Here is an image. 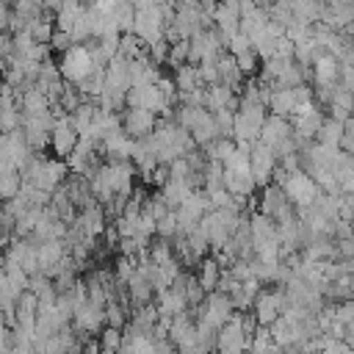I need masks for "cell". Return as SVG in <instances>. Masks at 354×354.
<instances>
[{
  "mask_svg": "<svg viewBox=\"0 0 354 354\" xmlns=\"http://www.w3.org/2000/svg\"><path fill=\"white\" fill-rule=\"evenodd\" d=\"M277 185L285 191L288 202H290L296 210L313 207L315 199L321 196L318 183H315L304 169H296V171H277Z\"/></svg>",
  "mask_w": 354,
  "mask_h": 354,
  "instance_id": "obj_1",
  "label": "cell"
},
{
  "mask_svg": "<svg viewBox=\"0 0 354 354\" xmlns=\"http://www.w3.org/2000/svg\"><path fill=\"white\" fill-rule=\"evenodd\" d=\"M266 119H268V113H266V105H263V102L241 100V102H238V111H235L232 141H235V144H257Z\"/></svg>",
  "mask_w": 354,
  "mask_h": 354,
  "instance_id": "obj_2",
  "label": "cell"
},
{
  "mask_svg": "<svg viewBox=\"0 0 354 354\" xmlns=\"http://www.w3.org/2000/svg\"><path fill=\"white\" fill-rule=\"evenodd\" d=\"M58 69H61V77H64L66 83L80 86V83H83L86 77H91L100 66L94 64V58H91V53H88L86 44H75V47H69L66 53H61Z\"/></svg>",
  "mask_w": 354,
  "mask_h": 354,
  "instance_id": "obj_3",
  "label": "cell"
},
{
  "mask_svg": "<svg viewBox=\"0 0 354 354\" xmlns=\"http://www.w3.org/2000/svg\"><path fill=\"white\" fill-rule=\"evenodd\" d=\"M324 119H326V113H324V108H321L315 100L296 108V113L290 116V127H293V136H296V141L301 144V149L318 136ZM301 149H299V152H301Z\"/></svg>",
  "mask_w": 354,
  "mask_h": 354,
  "instance_id": "obj_4",
  "label": "cell"
},
{
  "mask_svg": "<svg viewBox=\"0 0 354 354\" xmlns=\"http://www.w3.org/2000/svg\"><path fill=\"white\" fill-rule=\"evenodd\" d=\"M127 108H144V111H149L155 116H171V102L158 88V83L155 86H130Z\"/></svg>",
  "mask_w": 354,
  "mask_h": 354,
  "instance_id": "obj_5",
  "label": "cell"
},
{
  "mask_svg": "<svg viewBox=\"0 0 354 354\" xmlns=\"http://www.w3.org/2000/svg\"><path fill=\"white\" fill-rule=\"evenodd\" d=\"M53 113H55V127H53V133H50V144H53L55 155H58L61 160H66V158L75 152V147L80 144V133L75 130L72 116H64L61 108L53 105Z\"/></svg>",
  "mask_w": 354,
  "mask_h": 354,
  "instance_id": "obj_6",
  "label": "cell"
},
{
  "mask_svg": "<svg viewBox=\"0 0 354 354\" xmlns=\"http://www.w3.org/2000/svg\"><path fill=\"white\" fill-rule=\"evenodd\" d=\"M199 310V324H205V326H210V329H221L230 318H232V313H235V307H232V301H230V296L227 293H207V299L196 307Z\"/></svg>",
  "mask_w": 354,
  "mask_h": 354,
  "instance_id": "obj_7",
  "label": "cell"
},
{
  "mask_svg": "<svg viewBox=\"0 0 354 354\" xmlns=\"http://www.w3.org/2000/svg\"><path fill=\"white\" fill-rule=\"evenodd\" d=\"M252 310H254V318H257L260 326H271L288 310V296H285L282 288L279 290H260Z\"/></svg>",
  "mask_w": 354,
  "mask_h": 354,
  "instance_id": "obj_8",
  "label": "cell"
},
{
  "mask_svg": "<svg viewBox=\"0 0 354 354\" xmlns=\"http://www.w3.org/2000/svg\"><path fill=\"white\" fill-rule=\"evenodd\" d=\"M213 25L224 39V44H230V39L241 33V0H218L213 11Z\"/></svg>",
  "mask_w": 354,
  "mask_h": 354,
  "instance_id": "obj_9",
  "label": "cell"
},
{
  "mask_svg": "<svg viewBox=\"0 0 354 354\" xmlns=\"http://www.w3.org/2000/svg\"><path fill=\"white\" fill-rule=\"evenodd\" d=\"M249 163H252V177H254V183L266 188V185L271 183V177L277 174V155H274V149L266 147V144H260V141L252 144Z\"/></svg>",
  "mask_w": 354,
  "mask_h": 354,
  "instance_id": "obj_10",
  "label": "cell"
},
{
  "mask_svg": "<svg viewBox=\"0 0 354 354\" xmlns=\"http://www.w3.org/2000/svg\"><path fill=\"white\" fill-rule=\"evenodd\" d=\"M155 124H158V116L144 111V108H124V113H122V130L133 141H141V138L152 136Z\"/></svg>",
  "mask_w": 354,
  "mask_h": 354,
  "instance_id": "obj_11",
  "label": "cell"
},
{
  "mask_svg": "<svg viewBox=\"0 0 354 354\" xmlns=\"http://www.w3.org/2000/svg\"><path fill=\"white\" fill-rule=\"evenodd\" d=\"M183 285H185V274H180L171 288H166L163 293H158V313L160 315L177 318V315H183L188 310V299L183 293Z\"/></svg>",
  "mask_w": 354,
  "mask_h": 354,
  "instance_id": "obj_12",
  "label": "cell"
},
{
  "mask_svg": "<svg viewBox=\"0 0 354 354\" xmlns=\"http://www.w3.org/2000/svg\"><path fill=\"white\" fill-rule=\"evenodd\" d=\"M3 263H11V266H19L28 277L30 274H39V257H36V243L30 241H14L6 252V260Z\"/></svg>",
  "mask_w": 354,
  "mask_h": 354,
  "instance_id": "obj_13",
  "label": "cell"
},
{
  "mask_svg": "<svg viewBox=\"0 0 354 354\" xmlns=\"http://www.w3.org/2000/svg\"><path fill=\"white\" fill-rule=\"evenodd\" d=\"M72 321H75V326L80 332H102L105 329V307H97V304H91L86 299L83 304L75 307Z\"/></svg>",
  "mask_w": 354,
  "mask_h": 354,
  "instance_id": "obj_14",
  "label": "cell"
},
{
  "mask_svg": "<svg viewBox=\"0 0 354 354\" xmlns=\"http://www.w3.org/2000/svg\"><path fill=\"white\" fill-rule=\"evenodd\" d=\"M238 102H241V97H235V88H230L224 83H216V86H207L205 88V108L210 113L224 111V108L238 111Z\"/></svg>",
  "mask_w": 354,
  "mask_h": 354,
  "instance_id": "obj_15",
  "label": "cell"
},
{
  "mask_svg": "<svg viewBox=\"0 0 354 354\" xmlns=\"http://www.w3.org/2000/svg\"><path fill=\"white\" fill-rule=\"evenodd\" d=\"M293 136V127H290V119H282V116H274V113H268V119H266V124H263V130H260V144H266V147H279L282 141H288Z\"/></svg>",
  "mask_w": 354,
  "mask_h": 354,
  "instance_id": "obj_16",
  "label": "cell"
},
{
  "mask_svg": "<svg viewBox=\"0 0 354 354\" xmlns=\"http://www.w3.org/2000/svg\"><path fill=\"white\" fill-rule=\"evenodd\" d=\"M19 108H22V116H44L50 113V97L36 88V86H28L22 94H19Z\"/></svg>",
  "mask_w": 354,
  "mask_h": 354,
  "instance_id": "obj_17",
  "label": "cell"
},
{
  "mask_svg": "<svg viewBox=\"0 0 354 354\" xmlns=\"http://www.w3.org/2000/svg\"><path fill=\"white\" fill-rule=\"evenodd\" d=\"M290 207V202H288V196H285V191L277 185V183H268L266 188H263V196H260V213L263 216H268V218H277L282 210H288Z\"/></svg>",
  "mask_w": 354,
  "mask_h": 354,
  "instance_id": "obj_18",
  "label": "cell"
},
{
  "mask_svg": "<svg viewBox=\"0 0 354 354\" xmlns=\"http://www.w3.org/2000/svg\"><path fill=\"white\" fill-rule=\"evenodd\" d=\"M340 77V61L329 53H324L321 58H315L313 64V80L315 86H335Z\"/></svg>",
  "mask_w": 354,
  "mask_h": 354,
  "instance_id": "obj_19",
  "label": "cell"
},
{
  "mask_svg": "<svg viewBox=\"0 0 354 354\" xmlns=\"http://www.w3.org/2000/svg\"><path fill=\"white\" fill-rule=\"evenodd\" d=\"M102 149L108 152L111 160H133L136 141H133L124 130H119V133H113V136H108V138L102 141Z\"/></svg>",
  "mask_w": 354,
  "mask_h": 354,
  "instance_id": "obj_20",
  "label": "cell"
},
{
  "mask_svg": "<svg viewBox=\"0 0 354 354\" xmlns=\"http://www.w3.org/2000/svg\"><path fill=\"white\" fill-rule=\"evenodd\" d=\"M36 257H39V271H53L64 257H66V246L64 241H44L36 243Z\"/></svg>",
  "mask_w": 354,
  "mask_h": 354,
  "instance_id": "obj_21",
  "label": "cell"
},
{
  "mask_svg": "<svg viewBox=\"0 0 354 354\" xmlns=\"http://www.w3.org/2000/svg\"><path fill=\"white\" fill-rule=\"evenodd\" d=\"M194 191V185H191V180H177V177H169V183L160 188V196H163V202L169 205V210H177L185 199H188V194Z\"/></svg>",
  "mask_w": 354,
  "mask_h": 354,
  "instance_id": "obj_22",
  "label": "cell"
},
{
  "mask_svg": "<svg viewBox=\"0 0 354 354\" xmlns=\"http://www.w3.org/2000/svg\"><path fill=\"white\" fill-rule=\"evenodd\" d=\"M83 11H86L83 0H64V3L58 6V11H55V28H58V30L72 33Z\"/></svg>",
  "mask_w": 354,
  "mask_h": 354,
  "instance_id": "obj_23",
  "label": "cell"
},
{
  "mask_svg": "<svg viewBox=\"0 0 354 354\" xmlns=\"http://www.w3.org/2000/svg\"><path fill=\"white\" fill-rule=\"evenodd\" d=\"M221 274H224V268L218 266V260L216 257H205L199 263L196 279H199V285H202L205 293H216L218 290V282H221Z\"/></svg>",
  "mask_w": 354,
  "mask_h": 354,
  "instance_id": "obj_24",
  "label": "cell"
},
{
  "mask_svg": "<svg viewBox=\"0 0 354 354\" xmlns=\"http://www.w3.org/2000/svg\"><path fill=\"white\" fill-rule=\"evenodd\" d=\"M152 293H155L152 282L147 279V274H144L141 268H136V274H133L130 282H127V296H130V301L138 304V307H144V304H149Z\"/></svg>",
  "mask_w": 354,
  "mask_h": 354,
  "instance_id": "obj_25",
  "label": "cell"
},
{
  "mask_svg": "<svg viewBox=\"0 0 354 354\" xmlns=\"http://www.w3.org/2000/svg\"><path fill=\"white\" fill-rule=\"evenodd\" d=\"M174 86L180 94H188V91H196V88H205V80L199 75V66L194 64H183L174 69Z\"/></svg>",
  "mask_w": 354,
  "mask_h": 354,
  "instance_id": "obj_26",
  "label": "cell"
},
{
  "mask_svg": "<svg viewBox=\"0 0 354 354\" xmlns=\"http://www.w3.org/2000/svg\"><path fill=\"white\" fill-rule=\"evenodd\" d=\"M224 188L235 196V199H243V196H252L257 183L252 174H232V171H224Z\"/></svg>",
  "mask_w": 354,
  "mask_h": 354,
  "instance_id": "obj_27",
  "label": "cell"
},
{
  "mask_svg": "<svg viewBox=\"0 0 354 354\" xmlns=\"http://www.w3.org/2000/svg\"><path fill=\"white\" fill-rule=\"evenodd\" d=\"M22 191V174L14 166H0V199L11 202Z\"/></svg>",
  "mask_w": 354,
  "mask_h": 354,
  "instance_id": "obj_28",
  "label": "cell"
},
{
  "mask_svg": "<svg viewBox=\"0 0 354 354\" xmlns=\"http://www.w3.org/2000/svg\"><path fill=\"white\" fill-rule=\"evenodd\" d=\"M241 77H243V72H241L235 55L221 53V58H218V83H224V86H230V88H238Z\"/></svg>",
  "mask_w": 354,
  "mask_h": 354,
  "instance_id": "obj_29",
  "label": "cell"
},
{
  "mask_svg": "<svg viewBox=\"0 0 354 354\" xmlns=\"http://www.w3.org/2000/svg\"><path fill=\"white\" fill-rule=\"evenodd\" d=\"M343 133H346V124H343V122H337V119H332V116H326L315 138H318V144H326V147H340Z\"/></svg>",
  "mask_w": 354,
  "mask_h": 354,
  "instance_id": "obj_30",
  "label": "cell"
},
{
  "mask_svg": "<svg viewBox=\"0 0 354 354\" xmlns=\"http://www.w3.org/2000/svg\"><path fill=\"white\" fill-rule=\"evenodd\" d=\"M25 30H28V33L33 36V41H39V44H50V39H53V33H55L53 22H50L44 14H41V17H36V19H30Z\"/></svg>",
  "mask_w": 354,
  "mask_h": 354,
  "instance_id": "obj_31",
  "label": "cell"
},
{
  "mask_svg": "<svg viewBox=\"0 0 354 354\" xmlns=\"http://www.w3.org/2000/svg\"><path fill=\"white\" fill-rule=\"evenodd\" d=\"M235 147H238V144H235L232 138H216L210 147H205V149H207V160H218V163L224 166V163L230 160V155L235 152Z\"/></svg>",
  "mask_w": 354,
  "mask_h": 354,
  "instance_id": "obj_32",
  "label": "cell"
},
{
  "mask_svg": "<svg viewBox=\"0 0 354 354\" xmlns=\"http://www.w3.org/2000/svg\"><path fill=\"white\" fill-rule=\"evenodd\" d=\"M188 47H191V41H188V39H177V41L169 47V58H166V64H169L171 69H177V66L188 64Z\"/></svg>",
  "mask_w": 354,
  "mask_h": 354,
  "instance_id": "obj_33",
  "label": "cell"
},
{
  "mask_svg": "<svg viewBox=\"0 0 354 354\" xmlns=\"http://www.w3.org/2000/svg\"><path fill=\"white\" fill-rule=\"evenodd\" d=\"M155 235H158L160 241H171V238H177V213H174V210H169V213L158 221Z\"/></svg>",
  "mask_w": 354,
  "mask_h": 354,
  "instance_id": "obj_34",
  "label": "cell"
},
{
  "mask_svg": "<svg viewBox=\"0 0 354 354\" xmlns=\"http://www.w3.org/2000/svg\"><path fill=\"white\" fill-rule=\"evenodd\" d=\"M183 293H185V299H188V307H199V301L205 299V290H202V285H199L196 277H185Z\"/></svg>",
  "mask_w": 354,
  "mask_h": 354,
  "instance_id": "obj_35",
  "label": "cell"
},
{
  "mask_svg": "<svg viewBox=\"0 0 354 354\" xmlns=\"http://www.w3.org/2000/svg\"><path fill=\"white\" fill-rule=\"evenodd\" d=\"M122 340H124V335H122V329H116V326H105V329L100 332V346H102V348L119 351V348H122Z\"/></svg>",
  "mask_w": 354,
  "mask_h": 354,
  "instance_id": "obj_36",
  "label": "cell"
},
{
  "mask_svg": "<svg viewBox=\"0 0 354 354\" xmlns=\"http://www.w3.org/2000/svg\"><path fill=\"white\" fill-rule=\"evenodd\" d=\"M235 61H238V66H241V72H243V75H254V72H257V66H260V55L254 53V47H252V50H246L243 55H235Z\"/></svg>",
  "mask_w": 354,
  "mask_h": 354,
  "instance_id": "obj_37",
  "label": "cell"
},
{
  "mask_svg": "<svg viewBox=\"0 0 354 354\" xmlns=\"http://www.w3.org/2000/svg\"><path fill=\"white\" fill-rule=\"evenodd\" d=\"M105 324H108V326H116V329L124 326L122 304H116V301H108V304H105Z\"/></svg>",
  "mask_w": 354,
  "mask_h": 354,
  "instance_id": "obj_38",
  "label": "cell"
},
{
  "mask_svg": "<svg viewBox=\"0 0 354 354\" xmlns=\"http://www.w3.org/2000/svg\"><path fill=\"white\" fill-rule=\"evenodd\" d=\"M50 44H53L55 50H61V53H66L69 47H75V39H72V33H66V30H58V28H55V33H53V39H50Z\"/></svg>",
  "mask_w": 354,
  "mask_h": 354,
  "instance_id": "obj_39",
  "label": "cell"
},
{
  "mask_svg": "<svg viewBox=\"0 0 354 354\" xmlns=\"http://www.w3.org/2000/svg\"><path fill=\"white\" fill-rule=\"evenodd\" d=\"M246 50H252V41H249L243 33H238V36L230 39V44H227V53H230V55H243Z\"/></svg>",
  "mask_w": 354,
  "mask_h": 354,
  "instance_id": "obj_40",
  "label": "cell"
},
{
  "mask_svg": "<svg viewBox=\"0 0 354 354\" xmlns=\"http://www.w3.org/2000/svg\"><path fill=\"white\" fill-rule=\"evenodd\" d=\"M337 257L340 260H354V235L337 241Z\"/></svg>",
  "mask_w": 354,
  "mask_h": 354,
  "instance_id": "obj_41",
  "label": "cell"
},
{
  "mask_svg": "<svg viewBox=\"0 0 354 354\" xmlns=\"http://www.w3.org/2000/svg\"><path fill=\"white\" fill-rule=\"evenodd\" d=\"M8 22H11V11H8V3H6V0H0V33L8 28Z\"/></svg>",
  "mask_w": 354,
  "mask_h": 354,
  "instance_id": "obj_42",
  "label": "cell"
},
{
  "mask_svg": "<svg viewBox=\"0 0 354 354\" xmlns=\"http://www.w3.org/2000/svg\"><path fill=\"white\" fill-rule=\"evenodd\" d=\"M8 348H11V337H8V329L0 321V354H8Z\"/></svg>",
  "mask_w": 354,
  "mask_h": 354,
  "instance_id": "obj_43",
  "label": "cell"
},
{
  "mask_svg": "<svg viewBox=\"0 0 354 354\" xmlns=\"http://www.w3.org/2000/svg\"><path fill=\"white\" fill-rule=\"evenodd\" d=\"M39 3H41L44 8H55V11H58V6H61L64 0H39Z\"/></svg>",
  "mask_w": 354,
  "mask_h": 354,
  "instance_id": "obj_44",
  "label": "cell"
},
{
  "mask_svg": "<svg viewBox=\"0 0 354 354\" xmlns=\"http://www.w3.org/2000/svg\"><path fill=\"white\" fill-rule=\"evenodd\" d=\"M346 354H354V348H348V351H346Z\"/></svg>",
  "mask_w": 354,
  "mask_h": 354,
  "instance_id": "obj_45",
  "label": "cell"
},
{
  "mask_svg": "<svg viewBox=\"0 0 354 354\" xmlns=\"http://www.w3.org/2000/svg\"><path fill=\"white\" fill-rule=\"evenodd\" d=\"M351 119H354V111H351Z\"/></svg>",
  "mask_w": 354,
  "mask_h": 354,
  "instance_id": "obj_46",
  "label": "cell"
}]
</instances>
